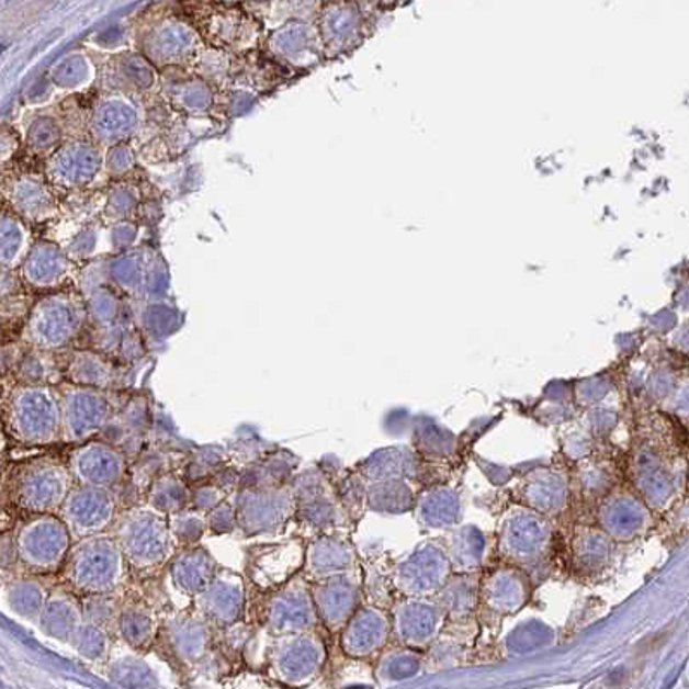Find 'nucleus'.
Returning <instances> with one entry per match:
<instances>
[{"label": "nucleus", "instance_id": "obj_1", "mask_svg": "<svg viewBox=\"0 0 689 689\" xmlns=\"http://www.w3.org/2000/svg\"><path fill=\"white\" fill-rule=\"evenodd\" d=\"M2 410L11 441L26 448L53 447L63 441L59 385L13 382L5 389Z\"/></svg>", "mask_w": 689, "mask_h": 689}, {"label": "nucleus", "instance_id": "obj_2", "mask_svg": "<svg viewBox=\"0 0 689 689\" xmlns=\"http://www.w3.org/2000/svg\"><path fill=\"white\" fill-rule=\"evenodd\" d=\"M59 576L80 597H92L123 591L132 572L118 540L104 532L75 541Z\"/></svg>", "mask_w": 689, "mask_h": 689}, {"label": "nucleus", "instance_id": "obj_3", "mask_svg": "<svg viewBox=\"0 0 689 689\" xmlns=\"http://www.w3.org/2000/svg\"><path fill=\"white\" fill-rule=\"evenodd\" d=\"M111 532L118 540L132 574L140 577L167 567L179 550L171 534L170 517L147 504L120 511Z\"/></svg>", "mask_w": 689, "mask_h": 689}, {"label": "nucleus", "instance_id": "obj_4", "mask_svg": "<svg viewBox=\"0 0 689 689\" xmlns=\"http://www.w3.org/2000/svg\"><path fill=\"white\" fill-rule=\"evenodd\" d=\"M75 486L68 460L47 454L18 463L5 481L11 505L26 516L59 513Z\"/></svg>", "mask_w": 689, "mask_h": 689}, {"label": "nucleus", "instance_id": "obj_5", "mask_svg": "<svg viewBox=\"0 0 689 689\" xmlns=\"http://www.w3.org/2000/svg\"><path fill=\"white\" fill-rule=\"evenodd\" d=\"M21 572L53 576L65 567L75 540L59 513L29 516L14 531Z\"/></svg>", "mask_w": 689, "mask_h": 689}, {"label": "nucleus", "instance_id": "obj_6", "mask_svg": "<svg viewBox=\"0 0 689 689\" xmlns=\"http://www.w3.org/2000/svg\"><path fill=\"white\" fill-rule=\"evenodd\" d=\"M260 622L268 636L317 631L320 617L313 600L312 583L303 572L267 591L261 601Z\"/></svg>", "mask_w": 689, "mask_h": 689}, {"label": "nucleus", "instance_id": "obj_7", "mask_svg": "<svg viewBox=\"0 0 689 689\" xmlns=\"http://www.w3.org/2000/svg\"><path fill=\"white\" fill-rule=\"evenodd\" d=\"M267 646V667L275 681L294 688L312 685L324 669V640L317 631L270 636Z\"/></svg>", "mask_w": 689, "mask_h": 689}, {"label": "nucleus", "instance_id": "obj_8", "mask_svg": "<svg viewBox=\"0 0 689 689\" xmlns=\"http://www.w3.org/2000/svg\"><path fill=\"white\" fill-rule=\"evenodd\" d=\"M237 523L244 534H272L296 519V495L291 483L273 487H242L234 499Z\"/></svg>", "mask_w": 689, "mask_h": 689}, {"label": "nucleus", "instance_id": "obj_9", "mask_svg": "<svg viewBox=\"0 0 689 689\" xmlns=\"http://www.w3.org/2000/svg\"><path fill=\"white\" fill-rule=\"evenodd\" d=\"M63 406V442L81 444L99 438L114 415L110 391L71 384H59Z\"/></svg>", "mask_w": 689, "mask_h": 689}, {"label": "nucleus", "instance_id": "obj_10", "mask_svg": "<svg viewBox=\"0 0 689 689\" xmlns=\"http://www.w3.org/2000/svg\"><path fill=\"white\" fill-rule=\"evenodd\" d=\"M118 513L120 501L116 490L80 484L71 489L59 511L75 541L111 532Z\"/></svg>", "mask_w": 689, "mask_h": 689}, {"label": "nucleus", "instance_id": "obj_11", "mask_svg": "<svg viewBox=\"0 0 689 689\" xmlns=\"http://www.w3.org/2000/svg\"><path fill=\"white\" fill-rule=\"evenodd\" d=\"M68 465L80 486L116 489L128 474V456L102 438L77 444L69 453Z\"/></svg>", "mask_w": 689, "mask_h": 689}, {"label": "nucleus", "instance_id": "obj_12", "mask_svg": "<svg viewBox=\"0 0 689 689\" xmlns=\"http://www.w3.org/2000/svg\"><path fill=\"white\" fill-rule=\"evenodd\" d=\"M215 631V625L197 610H180L161 622L158 640H162L174 660L192 667L206 660L212 652Z\"/></svg>", "mask_w": 689, "mask_h": 689}, {"label": "nucleus", "instance_id": "obj_13", "mask_svg": "<svg viewBox=\"0 0 689 689\" xmlns=\"http://www.w3.org/2000/svg\"><path fill=\"white\" fill-rule=\"evenodd\" d=\"M306 543L301 540L279 541L252 547L248 556V579L263 591H272L305 567Z\"/></svg>", "mask_w": 689, "mask_h": 689}, {"label": "nucleus", "instance_id": "obj_14", "mask_svg": "<svg viewBox=\"0 0 689 689\" xmlns=\"http://www.w3.org/2000/svg\"><path fill=\"white\" fill-rule=\"evenodd\" d=\"M194 609L203 613L216 631L242 621L248 605L246 577L230 568L219 567L212 584L192 600Z\"/></svg>", "mask_w": 689, "mask_h": 689}, {"label": "nucleus", "instance_id": "obj_15", "mask_svg": "<svg viewBox=\"0 0 689 689\" xmlns=\"http://www.w3.org/2000/svg\"><path fill=\"white\" fill-rule=\"evenodd\" d=\"M80 327L77 308L65 301H50L35 312L29 327V341L42 351L65 348Z\"/></svg>", "mask_w": 689, "mask_h": 689}, {"label": "nucleus", "instance_id": "obj_16", "mask_svg": "<svg viewBox=\"0 0 689 689\" xmlns=\"http://www.w3.org/2000/svg\"><path fill=\"white\" fill-rule=\"evenodd\" d=\"M161 619L155 607L144 597H123L118 621H116V637L123 645L131 646L137 652H149L161 633Z\"/></svg>", "mask_w": 689, "mask_h": 689}, {"label": "nucleus", "instance_id": "obj_17", "mask_svg": "<svg viewBox=\"0 0 689 689\" xmlns=\"http://www.w3.org/2000/svg\"><path fill=\"white\" fill-rule=\"evenodd\" d=\"M167 568L174 589L183 597L194 600L215 579L219 565L206 547L197 544L182 547L180 552L174 553Z\"/></svg>", "mask_w": 689, "mask_h": 689}, {"label": "nucleus", "instance_id": "obj_18", "mask_svg": "<svg viewBox=\"0 0 689 689\" xmlns=\"http://www.w3.org/2000/svg\"><path fill=\"white\" fill-rule=\"evenodd\" d=\"M296 495V519L303 528L324 531L332 519L329 484L318 471H303L291 478Z\"/></svg>", "mask_w": 689, "mask_h": 689}, {"label": "nucleus", "instance_id": "obj_19", "mask_svg": "<svg viewBox=\"0 0 689 689\" xmlns=\"http://www.w3.org/2000/svg\"><path fill=\"white\" fill-rule=\"evenodd\" d=\"M83 619L86 615H83L80 595L61 583L50 589L49 600L45 603L35 624L44 636L68 645L69 637L74 636Z\"/></svg>", "mask_w": 689, "mask_h": 689}, {"label": "nucleus", "instance_id": "obj_20", "mask_svg": "<svg viewBox=\"0 0 689 689\" xmlns=\"http://www.w3.org/2000/svg\"><path fill=\"white\" fill-rule=\"evenodd\" d=\"M313 600L317 605L320 624L336 633L337 629L348 622V617L353 613L354 591L353 584L342 574L325 577V579L312 583Z\"/></svg>", "mask_w": 689, "mask_h": 689}, {"label": "nucleus", "instance_id": "obj_21", "mask_svg": "<svg viewBox=\"0 0 689 689\" xmlns=\"http://www.w3.org/2000/svg\"><path fill=\"white\" fill-rule=\"evenodd\" d=\"M50 589L35 574H21L4 580V603L14 615L37 622L49 600Z\"/></svg>", "mask_w": 689, "mask_h": 689}, {"label": "nucleus", "instance_id": "obj_22", "mask_svg": "<svg viewBox=\"0 0 689 689\" xmlns=\"http://www.w3.org/2000/svg\"><path fill=\"white\" fill-rule=\"evenodd\" d=\"M116 650V648H114ZM108 679L122 688H161L158 674L144 653L125 645V652H113L106 664Z\"/></svg>", "mask_w": 689, "mask_h": 689}, {"label": "nucleus", "instance_id": "obj_23", "mask_svg": "<svg viewBox=\"0 0 689 689\" xmlns=\"http://www.w3.org/2000/svg\"><path fill=\"white\" fill-rule=\"evenodd\" d=\"M349 552L346 544L321 535L312 543L306 544L305 567H303V576L309 583L325 579V577L337 576L342 571L349 568Z\"/></svg>", "mask_w": 689, "mask_h": 689}, {"label": "nucleus", "instance_id": "obj_24", "mask_svg": "<svg viewBox=\"0 0 689 689\" xmlns=\"http://www.w3.org/2000/svg\"><path fill=\"white\" fill-rule=\"evenodd\" d=\"M149 406L146 399L134 398L126 403L125 408L111 417L106 429L110 430L108 442L118 447L125 453V448L143 442L144 434L149 430ZM102 430V432H104Z\"/></svg>", "mask_w": 689, "mask_h": 689}, {"label": "nucleus", "instance_id": "obj_25", "mask_svg": "<svg viewBox=\"0 0 689 689\" xmlns=\"http://www.w3.org/2000/svg\"><path fill=\"white\" fill-rule=\"evenodd\" d=\"M114 633L111 629L98 622L83 619L74 636L69 637L68 645L80 655L83 660L95 665H106L114 652Z\"/></svg>", "mask_w": 689, "mask_h": 689}, {"label": "nucleus", "instance_id": "obj_26", "mask_svg": "<svg viewBox=\"0 0 689 689\" xmlns=\"http://www.w3.org/2000/svg\"><path fill=\"white\" fill-rule=\"evenodd\" d=\"M191 501L192 487L170 472L158 475L147 489L146 504L168 517L191 507Z\"/></svg>", "mask_w": 689, "mask_h": 689}, {"label": "nucleus", "instance_id": "obj_27", "mask_svg": "<svg viewBox=\"0 0 689 689\" xmlns=\"http://www.w3.org/2000/svg\"><path fill=\"white\" fill-rule=\"evenodd\" d=\"M65 372V381L71 384L87 385V387H98V389L110 391L114 387V370L110 361L99 357V354L77 353L69 360Z\"/></svg>", "mask_w": 689, "mask_h": 689}, {"label": "nucleus", "instance_id": "obj_28", "mask_svg": "<svg viewBox=\"0 0 689 689\" xmlns=\"http://www.w3.org/2000/svg\"><path fill=\"white\" fill-rule=\"evenodd\" d=\"M379 622L381 619L375 613L365 612L354 617L342 634V648L354 657L366 655L381 641Z\"/></svg>", "mask_w": 689, "mask_h": 689}, {"label": "nucleus", "instance_id": "obj_29", "mask_svg": "<svg viewBox=\"0 0 689 689\" xmlns=\"http://www.w3.org/2000/svg\"><path fill=\"white\" fill-rule=\"evenodd\" d=\"M45 351L25 354L11 366V379L21 384H54L59 385L65 379V373L54 366L49 358H45Z\"/></svg>", "mask_w": 689, "mask_h": 689}, {"label": "nucleus", "instance_id": "obj_30", "mask_svg": "<svg viewBox=\"0 0 689 689\" xmlns=\"http://www.w3.org/2000/svg\"><path fill=\"white\" fill-rule=\"evenodd\" d=\"M170 529L174 544L180 550L197 546L206 532H210L207 531L206 513L191 507L170 516Z\"/></svg>", "mask_w": 689, "mask_h": 689}, {"label": "nucleus", "instance_id": "obj_31", "mask_svg": "<svg viewBox=\"0 0 689 689\" xmlns=\"http://www.w3.org/2000/svg\"><path fill=\"white\" fill-rule=\"evenodd\" d=\"M123 591L113 595H92V597H81L83 605V615L89 621L98 622L104 628L111 629L116 636V621H118L120 609L123 603Z\"/></svg>", "mask_w": 689, "mask_h": 689}, {"label": "nucleus", "instance_id": "obj_32", "mask_svg": "<svg viewBox=\"0 0 689 689\" xmlns=\"http://www.w3.org/2000/svg\"><path fill=\"white\" fill-rule=\"evenodd\" d=\"M206 520L207 531L212 532V534H230V532L239 529V523H237L236 504L230 501V498L222 501V504H219L218 507L213 508L212 511H207Z\"/></svg>", "mask_w": 689, "mask_h": 689}, {"label": "nucleus", "instance_id": "obj_33", "mask_svg": "<svg viewBox=\"0 0 689 689\" xmlns=\"http://www.w3.org/2000/svg\"><path fill=\"white\" fill-rule=\"evenodd\" d=\"M227 498V490H225L224 487L218 486V484H203V486H194L192 487L191 508H195V510L207 513V511H212L213 508L218 507V505Z\"/></svg>", "mask_w": 689, "mask_h": 689}, {"label": "nucleus", "instance_id": "obj_34", "mask_svg": "<svg viewBox=\"0 0 689 689\" xmlns=\"http://www.w3.org/2000/svg\"><path fill=\"white\" fill-rule=\"evenodd\" d=\"M2 574H8L20 567V555H18L16 535L14 531L2 532Z\"/></svg>", "mask_w": 689, "mask_h": 689}]
</instances>
